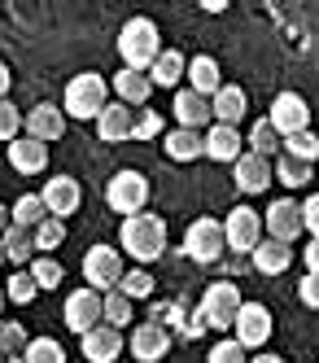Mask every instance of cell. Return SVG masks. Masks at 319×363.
<instances>
[{
    "instance_id": "obj_1",
    "label": "cell",
    "mask_w": 319,
    "mask_h": 363,
    "mask_svg": "<svg viewBox=\"0 0 319 363\" xmlns=\"http://www.w3.org/2000/svg\"><path fill=\"white\" fill-rule=\"evenodd\" d=\"M118 250H123L136 267L157 263V258L167 254V223H162V215L145 211V215L123 219V228H118Z\"/></svg>"
},
{
    "instance_id": "obj_2",
    "label": "cell",
    "mask_w": 319,
    "mask_h": 363,
    "mask_svg": "<svg viewBox=\"0 0 319 363\" xmlns=\"http://www.w3.org/2000/svg\"><path fill=\"white\" fill-rule=\"evenodd\" d=\"M118 57L127 70H145L162 57V31H157L153 18H127L118 31Z\"/></svg>"
},
{
    "instance_id": "obj_3",
    "label": "cell",
    "mask_w": 319,
    "mask_h": 363,
    "mask_svg": "<svg viewBox=\"0 0 319 363\" xmlns=\"http://www.w3.org/2000/svg\"><path fill=\"white\" fill-rule=\"evenodd\" d=\"M110 79L96 70H79L74 79L66 84V118H79V123H96L105 114V106H110Z\"/></svg>"
},
{
    "instance_id": "obj_4",
    "label": "cell",
    "mask_w": 319,
    "mask_h": 363,
    "mask_svg": "<svg viewBox=\"0 0 319 363\" xmlns=\"http://www.w3.org/2000/svg\"><path fill=\"white\" fill-rule=\"evenodd\" d=\"M241 289L232 280H219L201 294V306H197V328H215V333H228L236 328V315H241Z\"/></svg>"
},
{
    "instance_id": "obj_5",
    "label": "cell",
    "mask_w": 319,
    "mask_h": 363,
    "mask_svg": "<svg viewBox=\"0 0 319 363\" xmlns=\"http://www.w3.org/2000/svg\"><path fill=\"white\" fill-rule=\"evenodd\" d=\"M127 267H123V250L118 245H92L84 254V280H88V289L96 294H114L118 284H123Z\"/></svg>"
},
{
    "instance_id": "obj_6",
    "label": "cell",
    "mask_w": 319,
    "mask_h": 363,
    "mask_svg": "<svg viewBox=\"0 0 319 363\" xmlns=\"http://www.w3.org/2000/svg\"><path fill=\"white\" fill-rule=\"evenodd\" d=\"M62 320H66L70 333L88 337L92 328L105 324V294L88 289V284H84V289H70V294H66V306H62Z\"/></svg>"
},
{
    "instance_id": "obj_7",
    "label": "cell",
    "mask_w": 319,
    "mask_h": 363,
    "mask_svg": "<svg viewBox=\"0 0 319 363\" xmlns=\"http://www.w3.org/2000/svg\"><path fill=\"white\" fill-rule=\"evenodd\" d=\"M105 201H110V211H118L123 219L145 215V206H149V179L140 171H118L110 179V189H105Z\"/></svg>"
},
{
    "instance_id": "obj_8",
    "label": "cell",
    "mask_w": 319,
    "mask_h": 363,
    "mask_svg": "<svg viewBox=\"0 0 319 363\" xmlns=\"http://www.w3.org/2000/svg\"><path fill=\"white\" fill-rule=\"evenodd\" d=\"M184 250H189L193 263H219L228 250V232L219 219H193L184 232Z\"/></svg>"
},
{
    "instance_id": "obj_9",
    "label": "cell",
    "mask_w": 319,
    "mask_h": 363,
    "mask_svg": "<svg viewBox=\"0 0 319 363\" xmlns=\"http://www.w3.org/2000/svg\"><path fill=\"white\" fill-rule=\"evenodd\" d=\"M223 232H228V250L232 254H254L262 241V232H267V223H262L258 211H250V206H236V211L223 219Z\"/></svg>"
},
{
    "instance_id": "obj_10",
    "label": "cell",
    "mask_w": 319,
    "mask_h": 363,
    "mask_svg": "<svg viewBox=\"0 0 319 363\" xmlns=\"http://www.w3.org/2000/svg\"><path fill=\"white\" fill-rule=\"evenodd\" d=\"M262 223H267V237H272V241L293 245L302 232H306V223H302V201H293V197H276V201L267 206V215H262Z\"/></svg>"
},
{
    "instance_id": "obj_11",
    "label": "cell",
    "mask_w": 319,
    "mask_h": 363,
    "mask_svg": "<svg viewBox=\"0 0 319 363\" xmlns=\"http://www.w3.org/2000/svg\"><path fill=\"white\" fill-rule=\"evenodd\" d=\"M272 127L289 140V136H302V132H310V106H306V96L302 92H280L276 101H272Z\"/></svg>"
},
{
    "instance_id": "obj_12",
    "label": "cell",
    "mask_w": 319,
    "mask_h": 363,
    "mask_svg": "<svg viewBox=\"0 0 319 363\" xmlns=\"http://www.w3.org/2000/svg\"><path fill=\"white\" fill-rule=\"evenodd\" d=\"M232 337H236V342H241L245 350H262V346L272 342V311L262 306V302H245V306H241V315H236Z\"/></svg>"
},
{
    "instance_id": "obj_13",
    "label": "cell",
    "mask_w": 319,
    "mask_h": 363,
    "mask_svg": "<svg viewBox=\"0 0 319 363\" xmlns=\"http://www.w3.org/2000/svg\"><path fill=\"white\" fill-rule=\"evenodd\" d=\"M44 206H48V215L52 219H70L79 206H84V189H79V179L74 175H48V184H44Z\"/></svg>"
},
{
    "instance_id": "obj_14",
    "label": "cell",
    "mask_w": 319,
    "mask_h": 363,
    "mask_svg": "<svg viewBox=\"0 0 319 363\" xmlns=\"http://www.w3.org/2000/svg\"><path fill=\"white\" fill-rule=\"evenodd\" d=\"M167 350H171V333L162 324H153V320L136 324V328H131V337H127V354L136 359V363H157Z\"/></svg>"
},
{
    "instance_id": "obj_15",
    "label": "cell",
    "mask_w": 319,
    "mask_h": 363,
    "mask_svg": "<svg viewBox=\"0 0 319 363\" xmlns=\"http://www.w3.org/2000/svg\"><path fill=\"white\" fill-rule=\"evenodd\" d=\"M22 132L31 136V140H40V145L62 140V136H66V110L52 106V101H40V106H31V114H26Z\"/></svg>"
},
{
    "instance_id": "obj_16",
    "label": "cell",
    "mask_w": 319,
    "mask_h": 363,
    "mask_svg": "<svg viewBox=\"0 0 319 363\" xmlns=\"http://www.w3.org/2000/svg\"><path fill=\"white\" fill-rule=\"evenodd\" d=\"M206 158L210 162H241L245 158V140H241V127H228V123H210L206 127Z\"/></svg>"
},
{
    "instance_id": "obj_17",
    "label": "cell",
    "mask_w": 319,
    "mask_h": 363,
    "mask_svg": "<svg viewBox=\"0 0 319 363\" xmlns=\"http://www.w3.org/2000/svg\"><path fill=\"white\" fill-rule=\"evenodd\" d=\"M232 179L241 193H267L272 179H276V167H272V158H258V153L245 149V158L232 167Z\"/></svg>"
},
{
    "instance_id": "obj_18",
    "label": "cell",
    "mask_w": 319,
    "mask_h": 363,
    "mask_svg": "<svg viewBox=\"0 0 319 363\" xmlns=\"http://www.w3.org/2000/svg\"><path fill=\"white\" fill-rule=\"evenodd\" d=\"M79 346H84V359H88V363H118V354L127 350L123 333L110 328V324H101V328H92L88 337H79Z\"/></svg>"
},
{
    "instance_id": "obj_19",
    "label": "cell",
    "mask_w": 319,
    "mask_h": 363,
    "mask_svg": "<svg viewBox=\"0 0 319 363\" xmlns=\"http://www.w3.org/2000/svg\"><path fill=\"white\" fill-rule=\"evenodd\" d=\"M175 118H179V127H189V132H206V123L215 118V106H210V96H201L193 88H179L175 92Z\"/></svg>"
},
{
    "instance_id": "obj_20",
    "label": "cell",
    "mask_w": 319,
    "mask_h": 363,
    "mask_svg": "<svg viewBox=\"0 0 319 363\" xmlns=\"http://www.w3.org/2000/svg\"><path fill=\"white\" fill-rule=\"evenodd\" d=\"M96 136L110 140V145L131 140V136H136V114H131L123 101H110V106H105V114L96 118Z\"/></svg>"
},
{
    "instance_id": "obj_21",
    "label": "cell",
    "mask_w": 319,
    "mask_h": 363,
    "mask_svg": "<svg viewBox=\"0 0 319 363\" xmlns=\"http://www.w3.org/2000/svg\"><path fill=\"white\" fill-rule=\"evenodd\" d=\"M9 167L18 171V175H40L44 167H48V145H40V140H31V136H18L13 145H9Z\"/></svg>"
},
{
    "instance_id": "obj_22",
    "label": "cell",
    "mask_w": 319,
    "mask_h": 363,
    "mask_svg": "<svg viewBox=\"0 0 319 363\" xmlns=\"http://www.w3.org/2000/svg\"><path fill=\"white\" fill-rule=\"evenodd\" d=\"M110 88H114V96L123 101L127 110H131V106H145V101L153 96V79H149V74H145V70H127V66L110 79Z\"/></svg>"
},
{
    "instance_id": "obj_23",
    "label": "cell",
    "mask_w": 319,
    "mask_h": 363,
    "mask_svg": "<svg viewBox=\"0 0 319 363\" xmlns=\"http://www.w3.org/2000/svg\"><path fill=\"white\" fill-rule=\"evenodd\" d=\"M162 149L171 162H197L206 158V132H189V127H175L162 136Z\"/></svg>"
},
{
    "instance_id": "obj_24",
    "label": "cell",
    "mask_w": 319,
    "mask_h": 363,
    "mask_svg": "<svg viewBox=\"0 0 319 363\" xmlns=\"http://www.w3.org/2000/svg\"><path fill=\"white\" fill-rule=\"evenodd\" d=\"M210 106H215V123L241 127V118H245V110H250V96L236 88V84H223L215 96H210Z\"/></svg>"
},
{
    "instance_id": "obj_25",
    "label": "cell",
    "mask_w": 319,
    "mask_h": 363,
    "mask_svg": "<svg viewBox=\"0 0 319 363\" xmlns=\"http://www.w3.org/2000/svg\"><path fill=\"white\" fill-rule=\"evenodd\" d=\"M153 88H179V79H189V57L179 48H162V57L149 66Z\"/></svg>"
},
{
    "instance_id": "obj_26",
    "label": "cell",
    "mask_w": 319,
    "mask_h": 363,
    "mask_svg": "<svg viewBox=\"0 0 319 363\" xmlns=\"http://www.w3.org/2000/svg\"><path fill=\"white\" fill-rule=\"evenodd\" d=\"M189 88L193 92H201V96H215L219 88H223V70H219V62L215 57H189Z\"/></svg>"
},
{
    "instance_id": "obj_27",
    "label": "cell",
    "mask_w": 319,
    "mask_h": 363,
    "mask_svg": "<svg viewBox=\"0 0 319 363\" xmlns=\"http://www.w3.org/2000/svg\"><path fill=\"white\" fill-rule=\"evenodd\" d=\"M250 258H254V267H258L262 276H280V272H289V263H293V245H280V241L267 237Z\"/></svg>"
},
{
    "instance_id": "obj_28",
    "label": "cell",
    "mask_w": 319,
    "mask_h": 363,
    "mask_svg": "<svg viewBox=\"0 0 319 363\" xmlns=\"http://www.w3.org/2000/svg\"><path fill=\"white\" fill-rule=\"evenodd\" d=\"M5 254H9V263H18V267H31L35 258H40V250H35V232L13 223V228L5 232Z\"/></svg>"
},
{
    "instance_id": "obj_29",
    "label": "cell",
    "mask_w": 319,
    "mask_h": 363,
    "mask_svg": "<svg viewBox=\"0 0 319 363\" xmlns=\"http://www.w3.org/2000/svg\"><path fill=\"white\" fill-rule=\"evenodd\" d=\"M9 211H13V223H18V228H31V232H35V228H40L44 219H52L40 193H22V197H18V201L9 206Z\"/></svg>"
},
{
    "instance_id": "obj_30",
    "label": "cell",
    "mask_w": 319,
    "mask_h": 363,
    "mask_svg": "<svg viewBox=\"0 0 319 363\" xmlns=\"http://www.w3.org/2000/svg\"><path fill=\"white\" fill-rule=\"evenodd\" d=\"M250 153H258V158H272V153L284 145V136L276 132V127H272V118H258L254 127H250Z\"/></svg>"
},
{
    "instance_id": "obj_31",
    "label": "cell",
    "mask_w": 319,
    "mask_h": 363,
    "mask_svg": "<svg viewBox=\"0 0 319 363\" xmlns=\"http://www.w3.org/2000/svg\"><path fill=\"white\" fill-rule=\"evenodd\" d=\"M276 179L284 189H302V184H310V162L293 158V153H280L276 158Z\"/></svg>"
},
{
    "instance_id": "obj_32",
    "label": "cell",
    "mask_w": 319,
    "mask_h": 363,
    "mask_svg": "<svg viewBox=\"0 0 319 363\" xmlns=\"http://www.w3.org/2000/svg\"><path fill=\"white\" fill-rule=\"evenodd\" d=\"M131 320H136V302H131L127 294H118V289H114V294H105V324L123 333Z\"/></svg>"
},
{
    "instance_id": "obj_33",
    "label": "cell",
    "mask_w": 319,
    "mask_h": 363,
    "mask_svg": "<svg viewBox=\"0 0 319 363\" xmlns=\"http://www.w3.org/2000/svg\"><path fill=\"white\" fill-rule=\"evenodd\" d=\"M26 272H31V280L40 284V294H44V289H57V284L66 280L62 263H57V258H48V254H40V258H35V263L26 267Z\"/></svg>"
},
{
    "instance_id": "obj_34",
    "label": "cell",
    "mask_w": 319,
    "mask_h": 363,
    "mask_svg": "<svg viewBox=\"0 0 319 363\" xmlns=\"http://www.w3.org/2000/svg\"><path fill=\"white\" fill-rule=\"evenodd\" d=\"M153 276H149V267H127V276H123V284H118V294H127L131 302H145L149 294H153Z\"/></svg>"
},
{
    "instance_id": "obj_35",
    "label": "cell",
    "mask_w": 319,
    "mask_h": 363,
    "mask_svg": "<svg viewBox=\"0 0 319 363\" xmlns=\"http://www.w3.org/2000/svg\"><path fill=\"white\" fill-rule=\"evenodd\" d=\"M5 294H9L13 306H31V298L40 294V284L31 280V272H13V276L5 280Z\"/></svg>"
},
{
    "instance_id": "obj_36",
    "label": "cell",
    "mask_w": 319,
    "mask_h": 363,
    "mask_svg": "<svg viewBox=\"0 0 319 363\" xmlns=\"http://www.w3.org/2000/svg\"><path fill=\"white\" fill-rule=\"evenodd\" d=\"M57 245H66V223H62V219H44V223L35 228V250L52 258V250H57Z\"/></svg>"
},
{
    "instance_id": "obj_37",
    "label": "cell",
    "mask_w": 319,
    "mask_h": 363,
    "mask_svg": "<svg viewBox=\"0 0 319 363\" xmlns=\"http://www.w3.org/2000/svg\"><path fill=\"white\" fill-rule=\"evenodd\" d=\"M22 359H26V363H66V350H62L57 337H35L31 350H26Z\"/></svg>"
},
{
    "instance_id": "obj_38",
    "label": "cell",
    "mask_w": 319,
    "mask_h": 363,
    "mask_svg": "<svg viewBox=\"0 0 319 363\" xmlns=\"http://www.w3.org/2000/svg\"><path fill=\"white\" fill-rule=\"evenodd\" d=\"M26 350H31L26 333H22L18 324H0V354H5V359H22Z\"/></svg>"
},
{
    "instance_id": "obj_39",
    "label": "cell",
    "mask_w": 319,
    "mask_h": 363,
    "mask_svg": "<svg viewBox=\"0 0 319 363\" xmlns=\"http://www.w3.org/2000/svg\"><path fill=\"white\" fill-rule=\"evenodd\" d=\"M206 363H250V359H245V346L236 342V337H223V342H215V346H210Z\"/></svg>"
},
{
    "instance_id": "obj_40",
    "label": "cell",
    "mask_w": 319,
    "mask_h": 363,
    "mask_svg": "<svg viewBox=\"0 0 319 363\" xmlns=\"http://www.w3.org/2000/svg\"><path fill=\"white\" fill-rule=\"evenodd\" d=\"M284 153H293V158H302V162H310V167H315V158H319V136H315V132L289 136V140H284Z\"/></svg>"
},
{
    "instance_id": "obj_41",
    "label": "cell",
    "mask_w": 319,
    "mask_h": 363,
    "mask_svg": "<svg viewBox=\"0 0 319 363\" xmlns=\"http://www.w3.org/2000/svg\"><path fill=\"white\" fill-rule=\"evenodd\" d=\"M22 123H26V118L18 114V106H13V101L5 96V101H0V140H9V145H13V140H18V127H22Z\"/></svg>"
},
{
    "instance_id": "obj_42",
    "label": "cell",
    "mask_w": 319,
    "mask_h": 363,
    "mask_svg": "<svg viewBox=\"0 0 319 363\" xmlns=\"http://www.w3.org/2000/svg\"><path fill=\"white\" fill-rule=\"evenodd\" d=\"M157 132H162V114L140 110V114H136V136H131V140H153Z\"/></svg>"
},
{
    "instance_id": "obj_43",
    "label": "cell",
    "mask_w": 319,
    "mask_h": 363,
    "mask_svg": "<svg viewBox=\"0 0 319 363\" xmlns=\"http://www.w3.org/2000/svg\"><path fill=\"white\" fill-rule=\"evenodd\" d=\"M302 223H306V232H310V241H319V193H310V197L302 201Z\"/></svg>"
},
{
    "instance_id": "obj_44",
    "label": "cell",
    "mask_w": 319,
    "mask_h": 363,
    "mask_svg": "<svg viewBox=\"0 0 319 363\" xmlns=\"http://www.w3.org/2000/svg\"><path fill=\"white\" fill-rule=\"evenodd\" d=\"M179 302H162V306H153V324H162V328H179Z\"/></svg>"
},
{
    "instance_id": "obj_45",
    "label": "cell",
    "mask_w": 319,
    "mask_h": 363,
    "mask_svg": "<svg viewBox=\"0 0 319 363\" xmlns=\"http://www.w3.org/2000/svg\"><path fill=\"white\" fill-rule=\"evenodd\" d=\"M298 298H302V306L319 311V276H302L298 280Z\"/></svg>"
},
{
    "instance_id": "obj_46",
    "label": "cell",
    "mask_w": 319,
    "mask_h": 363,
    "mask_svg": "<svg viewBox=\"0 0 319 363\" xmlns=\"http://www.w3.org/2000/svg\"><path fill=\"white\" fill-rule=\"evenodd\" d=\"M306 276H319V241L306 245Z\"/></svg>"
},
{
    "instance_id": "obj_47",
    "label": "cell",
    "mask_w": 319,
    "mask_h": 363,
    "mask_svg": "<svg viewBox=\"0 0 319 363\" xmlns=\"http://www.w3.org/2000/svg\"><path fill=\"white\" fill-rule=\"evenodd\" d=\"M9 84H13V74H9V66H5V62H0V101L9 96Z\"/></svg>"
},
{
    "instance_id": "obj_48",
    "label": "cell",
    "mask_w": 319,
    "mask_h": 363,
    "mask_svg": "<svg viewBox=\"0 0 319 363\" xmlns=\"http://www.w3.org/2000/svg\"><path fill=\"white\" fill-rule=\"evenodd\" d=\"M9 228H13V211H9V206H0V237H5Z\"/></svg>"
},
{
    "instance_id": "obj_49",
    "label": "cell",
    "mask_w": 319,
    "mask_h": 363,
    "mask_svg": "<svg viewBox=\"0 0 319 363\" xmlns=\"http://www.w3.org/2000/svg\"><path fill=\"white\" fill-rule=\"evenodd\" d=\"M250 363H284V359H280V354H267V350H262V354H254Z\"/></svg>"
},
{
    "instance_id": "obj_50",
    "label": "cell",
    "mask_w": 319,
    "mask_h": 363,
    "mask_svg": "<svg viewBox=\"0 0 319 363\" xmlns=\"http://www.w3.org/2000/svg\"><path fill=\"white\" fill-rule=\"evenodd\" d=\"M9 263V254H5V237H0V267H5Z\"/></svg>"
},
{
    "instance_id": "obj_51",
    "label": "cell",
    "mask_w": 319,
    "mask_h": 363,
    "mask_svg": "<svg viewBox=\"0 0 319 363\" xmlns=\"http://www.w3.org/2000/svg\"><path fill=\"white\" fill-rule=\"evenodd\" d=\"M5 302H9V294H5V289H0V311H5Z\"/></svg>"
},
{
    "instance_id": "obj_52",
    "label": "cell",
    "mask_w": 319,
    "mask_h": 363,
    "mask_svg": "<svg viewBox=\"0 0 319 363\" xmlns=\"http://www.w3.org/2000/svg\"><path fill=\"white\" fill-rule=\"evenodd\" d=\"M9 363H26V359H9Z\"/></svg>"
},
{
    "instance_id": "obj_53",
    "label": "cell",
    "mask_w": 319,
    "mask_h": 363,
    "mask_svg": "<svg viewBox=\"0 0 319 363\" xmlns=\"http://www.w3.org/2000/svg\"><path fill=\"white\" fill-rule=\"evenodd\" d=\"M0 363H9V359H5V354H0Z\"/></svg>"
}]
</instances>
